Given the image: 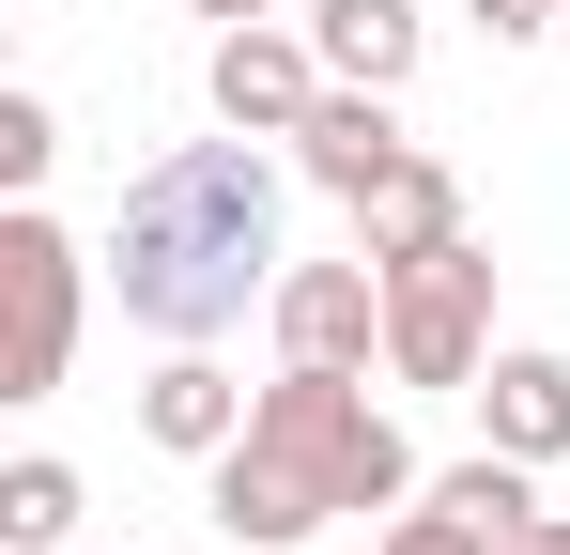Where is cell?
Segmentation results:
<instances>
[{
    "mask_svg": "<svg viewBox=\"0 0 570 555\" xmlns=\"http://www.w3.org/2000/svg\"><path fill=\"white\" fill-rule=\"evenodd\" d=\"M278 356L293 370H371L385 356V263L355 247V263H278Z\"/></svg>",
    "mask_w": 570,
    "mask_h": 555,
    "instance_id": "5",
    "label": "cell"
},
{
    "mask_svg": "<svg viewBox=\"0 0 570 555\" xmlns=\"http://www.w3.org/2000/svg\"><path fill=\"white\" fill-rule=\"evenodd\" d=\"M47 155H62V108H47V93H0V185L31 201V185H47Z\"/></svg>",
    "mask_w": 570,
    "mask_h": 555,
    "instance_id": "14",
    "label": "cell"
},
{
    "mask_svg": "<svg viewBox=\"0 0 570 555\" xmlns=\"http://www.w3.org/2000/svg\"><path fill=\"white\" fill-rule=\"evenodd\" d=\"M416 494H432L448 525H478V541H493V555H509V541H524V525H540V463H509V448H478V463H448V478H416Z\"/></svg>",
    "mask_w": 570,
    "mask_h": 555,
    "instance_id": "12",
    "label": "cell"
},
{
    "mask_svg": "<svg viewBox=\"0 0 570 555\" xmlns=\"http://www.w3.org/2000/svg\"><path fill=\"white\" fill-rule=\"evenodd\" d=\"M401 155H416V139H401V108H385L371 78H324V108L293 124V171H308V185H340V201H371Z\"/></svg>",
    "mask_w": 570,
    "mask_h": 555,
    "instance_id": "7",
    "label": "cell"
},
{
    "mask_svg": "<svg viewBox=\"0 0 570 555\" xmlns=\"http://www.w3.org/2000/svg\"><path fill=\"white\" fill-rule=\"evenodd\" d=\"M139 432H155V448H186V463H216L232 432H247V386L200 356V340H170V370L139 386Z\"/></svg>",
    "mask_w": 570,
    "mask_h": 555,
    "instance_id": "9",
    "label": "cell"
},
{
    "mask_svg": "<svg viewBox=\"0 0 570 555\" xmlns=\"http://www.w3.org/2000/svg\"><path fill=\"white\" fill-rule=\"evenodd\" d=\"M0 293H16V386L0 401H47L62 370H78V232L62 216H0Z\"/></svg>",
    "mask_w": 570,
    "mask_h": 555,
    "instance_id": "4",
    "label": "cell"
},
{
    "mask_svg": "<svg viewBox=\"0 0 570 555\" xmlns=\"http://www.w3.org/2000/svg\"><path fill=\"white\" fill-rule=\"evenodd\" d=\"M556 47H570V31H556Z\"/></svg>",
    "mask_w": 570,
    "mask_h": 555,
    "instance_id": "19",
    "label": "cell"
},
{
    "mask_svg": "<svg viewBox=\"0 0 570 555\" xmlns=\"http://www.w3.org/2000/svg\"><path fill=\"white\" fill-rule=\"evenodd\" d=\"M478 31L493 47H540V31H570V0H478Z\"/></svg>",
    "mask_w": 570,
    "mask_h": 555,
    "instance_id": "16",
    "label": "cell"
},
{
    "mask_svg": "<svg viewBox=\"0 0 570 555\" xmlns=\"http://www.w3.org/2000/svg\"><path fill=\"white\" fill-rule=\"evenodd\" d=\"M200 93H216V124H247V139H293V124L324 108V47H308V31H278V16H247V31H216Z\"/></svg>",
    "mask_w": 570,
    "mask_h": 555,
    "instance_id": "6",
    "label": "cell"
},
{
    "mask_svg": "<svg viewBox=\"0 0 570 555\" xmlns=\"http://www.w3.org/2000/svg\"><path fill=\"white\" fill-rule=\"evenodd\" d=\"M108 278H124V324H155V340L247 324V293H278V155L247 124L155 155L108 216Z\"/></svg>",
    "mask_w": 570,
    "mask_h": 555,
    "instance_id": "1",
    "label": "cell"
},
{
    "mask_svg": "<svg viewBox=\"0 0 570 555\" xmlns=\"http://www.w3.org/2000/svg\"><path fill=\"white\" fill-rule=\"evenodd\" d=\"M385 555H493V541H478V525H448L432 494H401V509H385Z\"/></svg>",
    "mask_w": 570,
    "mask_h": 555,
    "instance_id": "15",
    "label": "cell"
},
{
    "mask_svg": "<svg viewBox=\"0 0 570 555\" xmlns=\"http://www.w3.org/2000/svg\"><path fill=\"white\" fill-rule=\"evenodd\" d=\"M385 370L401 386H478L493 370V263L463 232L416 247V263H385Z\"/></svg>",
    "mask_w": 570,
    "mask_h": 555,
    "instance_id": "3",
    "label": "cell"
},
{
    "mask_svg": "<svg viewBox=\"0 0 570 555\" xmlns=\"http://www.w3.org/2000/svg\"><path fill=\"white\" fill-rule=\"evenodd\" d=\"M463 232V185H448V155H401V171L355 201V247L371 263H416V247H448Z\"/></svg>",
    "mask_w": 570,
    "mask_h": 555,
    "instance_id": "11",
    "label": "cell"
},
{
    "mask_svg": "<svg viewBox=\"0 0 570 555\" xmlns=\"http://www.w3.org/2000/svg\"><path fill=\"white\" fill-rule=\"evenodd\" d=\"M308 47H324V78L401 93V78H416V47H432V16H416V0H308Z\"/></svg>",
    "mask_w": 570,
    "mask_h": 555,
    "instance_id": "10",
    "label": "cell"
},
{
    "mask_svg": "<svg viewBox=\"0 0 570 555\" xmlns=\"http://www.w3.org/2000/svg\"><path fill=\"white\" fill-rule=\"evenodd\" d=\"M463 401H478V448H509V463H556L570 448V356H540V340L493 356Z\"/></svg>",
    "mask_w": 570,
    "mask_h": 555,
    "instance_id": "8",
    "label": "cell"
},
{
    "mask_svg": "<svg viewBox=\"0 0 570 555\" xmlns=\"http://www.w3.org/2000/svg\"><path fill=\"white\" fill-rule=\"evenodd\" d=\"M186 16H216V31H247V16H293V0H186Z\"/></svg>",
    "mask_w": 570,
    "mask_h": 555,
    "instance_id": "17",
    "label": "cell"
},
{
    "mask_svg": "<svg viewBox=\"0 0 570 555\" xmlns=\"http://www.w3.org/2000/svg\"><path fill=\"white\" fill-rule=\"evenodd\" d=\"M78 541V463H0V555H62Z\"/></svg>",
    "mask_w": 570,
    "mask_h": 555,
    "instance_id": "13",
    "label": "cell"
},
{
    "mask_svg": "<svg viewBox=\"0 0 570 555\" xmlns=\"http://www.w3.org/2000/svg\"><path fill=\"white\" fill-rule=\"evenodd\" d=\"M509 555H570V509H540V525H524V541H509Z\"/></svg>",
    "mask_w": 570,
    "mask_h": 555,
    "instance_id": "18",
    "label": "cell"
},
{
    "mask_svg": "<svg viewBox=\"0 0 570 555\" xmlns=\"http://www.w3.org/2000/svg\"><path fill=\"white\" fill-rule=\"evenodd\" d=\"M416 494V448H401V417H385L355 370H293L247 401V432L216 448V525L247 555H293L308 525H340V509H401Z\"/></svg>",
    "mask_w": 570,
    "mask_h": 555,
    "instance_id": "2",
    "label": "cell"
}]
</instances>
